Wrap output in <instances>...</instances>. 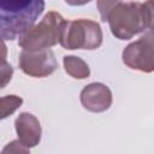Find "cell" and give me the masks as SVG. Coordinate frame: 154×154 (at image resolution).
<instances>
[{
    "mask_svg": "<svg viewBox=\"0 0 154 154\" xmlns=\"http://www.w3.org/2000/svg\"><path fill=\"white\" fill-rule=\"evenodd\" d=\"M14 128L19 142L26 148L30 149L40 143L42 129L38 119L34 114L29 112L20 113L14 120Z\"/></svg>",
    "mask_w": 154,
    "mask_h": 154,
    "instance_id": "obj_8",
    "label": "cell"
},
{
    "mask_svg": "<svg viewBox=\"0 0 154 154\" xmlns=\"http://www.w3.org/2000/svg\"><path fill=\"white\" fill-rule=\"evenodd\" d=\"M43 10V0H0V38H18L35 24Z\"/></svg>",
    "mask_w": 154,
    "mask_h": 154,
    "instance_id": "obj_2",
    "label": "cell"
},
{
    "mask_svg": "<svg viewBox=\"0 0 154 154\" xmlns=\"http://www.w3.org/2000/svg\"><path fill=\"white\" fill-rule=\"evenodd\" d=\"M13 76V67L6 59H0V89L5 88Z\"/></svg>",
    "mask_w": 154,
    "mask_h": 154,
    "instance_id": "obj_11",
    "label": "cell"
},
{
    "mask_svg": "<svg viewBox=\"0 0 154 154\" xmlns=\"http://www.w3.org/2000/svg\"><path fill=\"white\" fill-rule=\"evenodd\" d=\"M23 103V99L18 95H5L0 97V120L13 114Z\"/></svg>",
    "mask_w": 154,
    "mask_h": 154,
    "instance_id": "obj_10",
    "label": "cell"
},
{
    "mask_svg": "<svg viewBox=\"0 0 154 154\" xmlns=\"http://www.w3.org/2000/svg\"><path fill=\"white\" fill-rule=\"evenodd\" d=\"M18 64L20 70L31 77H47L58 69L55 55L49 48L41 49H23L19 54Z\"/></svg>",
    "mask_w": 154,
    "mask_h": 154,
    "instance_id": "obj_5",
    "label": "cell"
},
{
    "mask_svg": "<svg viewBox=\"0 0 154 154\" xmlns=\"http://www.w3.org/2000/svg\"><path fill=\"white\" fill-rule=\"evenodd\" d=\"M2 152H24V153H26V152H29V148H26L25 146H23L19 142V140H14L11 143H8L4 148Z\"/></svg>",
    "mask_w": 154,
    "mask_h": 154,
    "instance_id": "obj_13",
    "label": "cell"
},
{
    "mask_svg": "<svg viewBox=\"0 0 154 154\" xmlns=\"http://www.w3.org/2000/svg\"><path fill=\"white\" fill-rule=\"evenodd\" d=\"M59 43L65 49H97L102 43V30L99 23L79 18L65 20Z\"/></svg>",
    "mask_w": 154,
    "mask_h": 154,
    "instance_id": "obj_3",
    "label": "cell"
},
{
    "mask_svg": "<svg viewBox=\"0 0 154 154\" xmlns=\"http://www.w3.org/2000/svg\"><path fill=\"white\" fill-rule=\"evenodd\" d=\"M123 0H97V10L100 12V17L102 22H107V17L109 11Z\"/></svg>",
    "mask_w": 154,
    "mask_h": 154,
    "instance_id": "obj_12",
    "label": "cell"
},
{
    "mask_svg": "<svg viewBox=\"0 0 154 154\" xmlns=\"http://www.w3.org/2000/svg\"><path fill=\"white\" fill-rule=\"evenodd\" d=\"M65 19L55 11L48 12L38 24L32 25L19 36L18 45L20 48L31 51L51 48L59 42L61 29Z\"/></svg>",
    "mask_w": 154,
    "mask_h": 154,
    "instance_id": "obj_4",
    "label": "cell"
},
{
    "mask_svg": "<svg viewBox=\"0 0 154 154\" xmlns=\"http://www.w3.org/2000/svg\"><path fill=\"white\" fill-rule=\"evenodd\" d=\"M64 1L70 6H83V5L89 4L93 0H64Z\"/></svg>",
    "mask_w": 154,
    "mask_h": 154,
    "instance_id": "obj_14",
    "label": "cell"
},
{
    "mask_svg": "<svg viewBox=\"0 0 154 154\" xmlns=\"http://www.w3.org/2000/svg\"><path fill=\"white\" fill-rule=\"evenodd\" d=\"M6 57H7V47L4 40L0 38V59H6Z\"/></svg>",
    "mask_w": 154,
    "mask_h": 154,
    "instance_id": "obj_15",
    "label": "cell"
},
{
    "mask_svg": "<svg viewBox=\"0 0 154 154\" xmlns=\"http://www.w3.org/2000/svg\"><path fill=\"white\" fill-rule=\"evenodd\" d=\"M81 103L90 112H105L112 105V93L109 88L102 83H90L81 91Z\"/></svg>",
    "mask_w": 154,
    "mask_h": 154,
    "instance_id": "obj_7",
    "label": "cell"
},
{
    "mask_svg": "<svg viewBox=\"0 0 154 154\" xmlns=\"http://www.w3.org/2000/svg\"><path fill=\"white\" fill-rule=\"evenodd\" d=\"M63 63H64L65 71L73 78L84 79V78H88L90 75V69L88 64L79 57L66 55L64 57Z\"/></svg>",
    "mask_w": 154,
    "mask_h": 154,
    "instance_id": "obj_9",
    "label": "cell"
},
{
    "mask_svg": "<svg viewBox=\"0 0 154 154\" xmlns=\"http://www.w3.org/2000/svg\"><path fill=\"white\" fill-rule=\"evenodd\" d=\"M122 58L124 64L130 69L140 70L142 72H152L154 69L152 29L137 41L128 45L123 51Z\"/></svg>",
    "mask_w": 154,
    "mask_h": 154,
    "instance_id": "obj_6",
    "label": "cell"
},
{
    "mask_svg": "<svg viewBox=\"0 0 154 154\" xmlns=\"http://www.w3.org/2000/svg\"><path fill=\"white\" fill-rule=\"evenodd\" d=\"M111 32L118 40H130L153 26V0L122 1L108 13Z\"/></svg>",
    "mask_w": 154,
    "mask_h": 154,
    "instance_id": "obj_1",
    "label": "cell"
}]
</instances>
